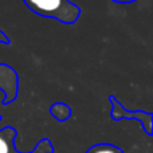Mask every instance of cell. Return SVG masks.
Wrapping results in <instances>:
<instances>
[{"label": "cell", "mask_w": 153, "mask_h": 153, "mask_svg": "<svg viewBox=\"0 0 153 153\" xmlns=\"http://www.w3.org/2000/svg\"><path fill=\"white\" fill-rule=\"evenodd\" d=\"M34 13L65 24H74L81 16V7L70 0H23Z\"/></svg>", "instance_id": "obj_1"}, {"label": "cell", "mask_w": 153, "mask_h": 153, "mask_svg": "<svg viewBox=\"0 0 153 153\" xmlns=\"http://www.w3.org/2000/svg\"><path fill=\"white\" fill-rule=\"evenodd\" d=\"M109 101L111 102V118L114 121H120V120H136L143 125L144 130L148 136H152V114L146 113V111H130L126 110L118 101L116 100V97L110 95Z\"/></svg>", "instance_id": "obj_2"}, {"label": "cell", "mask_w": 153, "mask_h": 153, "mask_svg": "<svg viewBox=\"0 0 153 153\" xmlns=\"http://www.w3.org/2000/svg\"><path fill=\"white\" fill-rule=\"evenodd\" d=\"M16 136V130L7 126L0 130V153H10L11 143Z\"/></svg>", "instance_id": "obj_3"}, {"label": "cell", "mask_w": 153, "mask_h": 153, "mask_svg": "<svg viewBox=\"0 0 153 153\" xmlns=\"http://www.w3.org/2000/svg\"><path fill=\"white\" fill-rule=\"evenodd\" d=\"M50 113L58 121H66L71 116V109L65 103H54L50 109Z\"/></svg>", "instance_id": "obj_4"}, {"label": "cell", "mask_w": 153, "mask_h": 153, "mask_svg": "<svg viewBox=\"0 0 153 153\" xmlns=\"http://www.w3.org/2000/svg\"><path fill=\"white\" fill-rule=\"evenodd\" d=\"M86 153H124L121 148L116 145H111V144H97V145H93Z\"/></svg>", "instance_id": "obj_5"}, {"label": "cell", "mask_w": 153, "mask_h": 153, "mask_svg": "<svg viewBox=\"0 0 153 153\" xmlns=\"http://www.w3.org/2000/svg\"><path fill=\"white\" fill-rule=\"evenodd\" d=\"M0 43H5V45H8V43H10V40L5 38V35L3 34L1 31H0Z\"/></svg>", "instance_id": "obj_6"}, {"label": "cell", "mask_w": 153, "mask_h": 153, "mask_svg": "<svg viewBox=\"0 0 153 153\" xmlns=\"http://www.w3.org/2000/svg\"><path fill=\"white\" fill-rule=\"evenodd\" d=\"M111 1L120 3V4H129V3H134L136 0H111Z\"/></svg>", "instance_id": "obj_7"}]
</instances>
